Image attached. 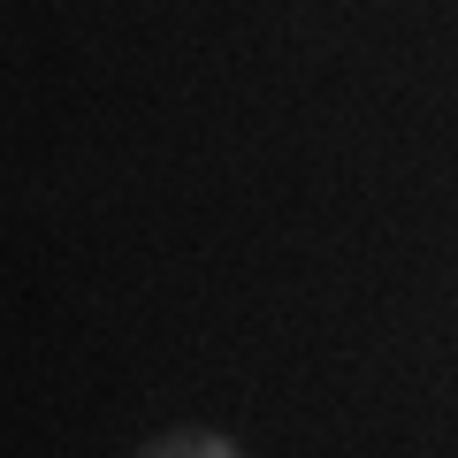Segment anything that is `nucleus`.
<instances>
[{
    "label": "nucleus",
    "mask_w": 458,
    "mask_h": 458,
    "mask_svg": "<svg viewBox=\"0 0 458 458\" xmlns=\"http://www.w3.org/2000/svg\"><path fill=\"white\" fill-rule=\"evenodd\" d=\"M138 458H245V451H237L222 428H168V436H153Z\"/></svg>",
    "instance_id": "1"
}]
</instances>
